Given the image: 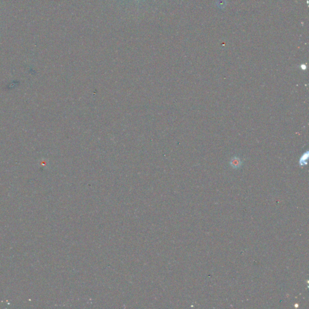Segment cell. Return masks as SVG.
Listing matches in <instances>:
<instances>
[{
	"mask_svg": "<svg viewBox=\"0 0 309 309\" xmlns=\"http://www.w3.org/2000/svg\"><path fill=\"white\" fill-rule=\"evenodd\" d=\"M231 164L234 167L237 168L240 166V162L238 161L237 160H233L231 163Z\"/></svg>",
	"mask_w": 309,
	"mask_h": 309,
	"instance_id": "1",
	"label": "cell"
}]
</instances>
